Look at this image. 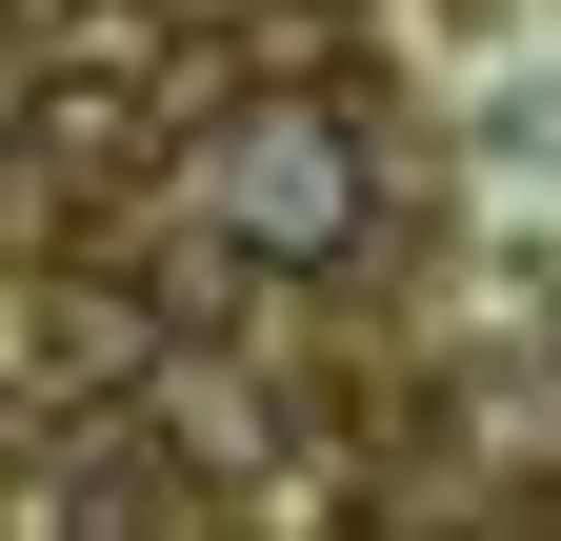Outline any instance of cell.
I'll use <instances>...</instances> for the list:
<instances>
[{"instance_id":"cell-1","label":"cell","mask_w":561,"mask_h":541,"mask_svg":"<svg viewBox=\"0 0 561 541\" xmlns=\"http://www.w3.org/2000/svg\"><path fill=\"white\" fill-rule=\"evenodd\" d=\"M181 200H221V221L280 261V281L362 261V221H381V181H362V120H341V101H221V141L181 161Z\"/></svg>"},{"instance_id":"cell-2","label":"cell","mask_w":561,"mask_h":541,"mask_svg":"<svg viewBox=\"0 0 561 541\" xmlns=\"http://www.w3.org/2000/svg\"><path fill=\"white\" fill-rule=\"evenodd\" d=\"M140 342H161L140 281H21V401H60V422L140 401Z\"/></svg>"}]
</instances>
